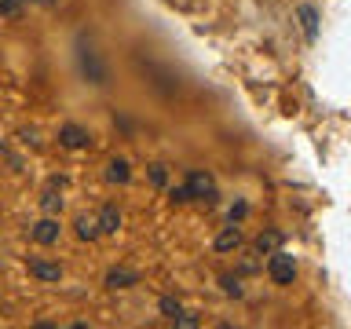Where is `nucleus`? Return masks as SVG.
<instances>
[{"instance_id":"nucleus-7","label":"nucleus","mask_w":351,"mask_h":329,"mask_svg":"<svg viewBox=\"0 0 351 329\" xmlns=\"http://www.w3.org/2000/svg\"><path fill=\"white\" fill-rule=\"evenodd\" d=\"M29 271L37 274V278H44V282H59V278H62V267H59V263H44V260H29Z\"/></svg>"},{"instance_id":"nucleus-13","label":"nucleus","mask_w":351,"mask_h":329,"mask_svg":"<svg viewBox=\"0 0 351 329\" xmlns=\"http://www.w3.org/2000/svg\"><path fill=\"white\" fill-rule=\"evenodd\" d=\"M22 11V0H0V15H8V19H15Z\"/></svg>"},{"instance_id":"nucleus-12","label":"nucleus","mask_w":351,"mask_h":329,"mask_svg":"<svg viewBox=\"0 0 351 329\" xmlns=\"http://www.w3.org/2000/svg\"><path fill=\"white\" fill-rule=\"evenodd\" d=\"M110 183H128V161H110Z\"/></svg>"},{"instance_id":"nucleus-5","label":"nucleus","mask_w":351,"mask_h":329,"mask_svg":"<svg viewBox=\"0 0 351 329\" xmlns=\"http://www.w3.org/2000/svg\"><path fill=\"white\" fill-rule=\"evenodd\" d=\"M59 139L66 143V147H73V150H77V147H88V143H92V136H88L81 125H62Z\"/></svg>"},{"instance_id":"nucleus-1","label":"nucleus","mask_w":351,"mask_h":329,"mask_svg":"<svg viewBox=\"0 0 351 329\" xmlns=\"http://www.w3.org/2000/svg\"><path fill=\"white\" fill-rule=\"evenodd\" d=\"M77 62H81V73H84L92 84H106V70H103V62H99L95 48H92V44H88L84 37L77 40Z\"/></svg>"},{"instance_id":"nucleus-9","label":"nucleus","mask_w":351,"mask_h":329,"mask_svg":"<svg viewBox=\"0 0 351 329\" xmlns=\"http://www.w3.org/2000/svg\"><path fill=\"white\" fill-rule=\"evenodd\" d=\"M300 22H304L307 40H315V37H318V11H315L311 4H300Z\"/></svg>"},{"instance_id":"nucleus-8","label":"nucleus","mask_w":351,"mask_h":329,"mask_svg":"<svg viewBox=\"0 0 351 329\" xmlns=\"http://www.w3.org/2000/svg\"><path fill=\"white\" fill-rule=\"evenodd\" d=\"M95 227L103 230V234H114V230L121 227V212H117L114 205H106L103 212H99V223H95Z\"/></svg>"},{"instance_id":"nucleus-15","label":"nucleus","mask_w":351,"mask_h":329,"mask_svg":"<svg viewBox=\"0 0 351 329\" xmlns=\"http://www.w3.org/2000/svg\"><path fill=\"white\" fill-rule=\"evenodd\" d=\"M274 245H278V234H274V230H271L267 238H260V241H256V249H260V252H263V249H274Z\"/></svg>"},{"instance_id":"nucleus-3","label":"nucleus","mask_w":351,"mask_h":329,"mask_svg":"<svg viewBox=\"0 0 351 329\" xmlns=\"http://www.w3.org/2000/svg\"><path fill=\"white\" fill-rule=\"evenodd\" d=\"M186 197H202V202H213L216 197V183L208 172H191L186 175Z\"/></svg>"},{"instance_id":"nucleus-6","label":"nucleus","mask_w":351,"mask_h":329,"mask_svg":"<svg viewBox=\"0 0 351 329\" xmlns=\"http://www.w3.org/2000/svg\"><path fill=\"white\" fill-rule=\"evenodd\" d=\"M59 223L55 219H40L37 227H33V241H40V245H51V241H59Z\"/></svg>"},{"instance_id":"nucleus-14","label":"nucleus","mask_w":351,"mask_h":329,"mask_svg":"<svg viewBox=\"0 0 351 329\" xmlns=\"http://www.w3.org/2000/svg\"><path fill=\"white\" fill-rule=\"evenodd\" d=\"M77 234H81V238H95V223H88V219H81V223H77Z\"/></svg>"},{"instance_id":"nucleus-16","label":"nucleus","mask_w":351,"mask_h":329,"mask_svg":"<svg viewBox=\"0 0 351 329\" xmlns=\"http://www.w3.org/2000/svg\"><path fill=\"white\" fill-rule=\"evenodd\" d=\"M150 180H154V183H158V186L165 183V169H161V164H154V169H150Z\"/></svg>"},{"instance_id":"nucleus-17","label":"nucleus","mask_w":351,"mask_h":329,"mask_svg":"<svg viewBox=\"0 0 351 329\" xmlns=\"http://www.w3.org/2000/svg\"><path fill=\"white\" fill-rule=\"evenodd\" d=\"M37 4H51V0H37Z\"/></svg>"},{"instance_id":"nucleus-11","label":"nucleus","mask_w":351,"mask_h":329,"mask_svg":"<svg viewBox=\"0 0 351 329\" xmlns=\"http://www.w3.org/2000/svg\"><path fill=\"white\" fill-rule=\"evenodd\" d=\"M161 311L169 315V318H176V322H183V326H194V318L186 315V311H183V307L176 304V300H161Z\"/></svg>"},{"instance_id":"nucleus-4","label":"nucleus","mask_w":351,"mask_h":329,"mask_svg":"<svg viewBox=\"0 0 351 329\" xmlns=\"http://www.w3.org/2000/svg\"><path fill=\"white\" fill-rule=\"evenodd\" d=\"M136 282H139V274L128 271V267H114L106 274V289H128V285H136Z\"/></svg>"},{"instance_id":"nucleus-10","label":"nucleus","mask_w":351,"mask_h":329,"mask_svg":"<svg viewBox=\"0 0 351 329\" xmlns=\"http://www.w3.org/2000/svg\"><path fill=\"white\" fill-rule=\"evenodd\" d=\"M238 245H241V230H238V227H227L223 234L216 238V249H219V252H227V249H238Z\"/></svg>"},{"instance_id":"nucleus-2","label":"nucleus","mask_w":351,"mask_h":329,"mask_svg":"<svg viewBox=\"0 0 351 329\" xmlns=\"http://www.w3.org/2000/svg\"><path fill=\"white\" fill-rule=\"evenodd\" d=\"M267 274H271L278 285H289V282L296 278V260L289 256V252H274L271 263H267Z\"/></svg>"}]
</instances>
